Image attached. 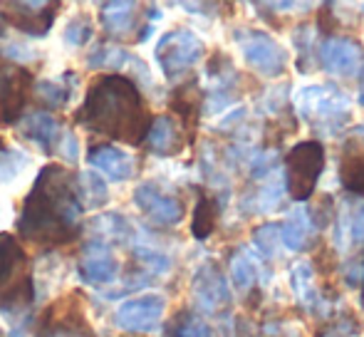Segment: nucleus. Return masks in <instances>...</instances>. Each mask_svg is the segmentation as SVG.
Here are the masks:
<instances>
[{"mask_svg":"<svg viewBox=\"0 0 364 337\" xmlns=\"http://www.w3.org/2000/svg\"><path fill=\"white\" fill-rule=\"evenodd\" d=\"M82 216L85 206L77 188V176L63 164H48L25 196L18 231L38 246H65L82 233Z\"/></svg>","mask_w":364,"mask_h":337,"instance_id":"nucleus-1","label":"nucleus"},{"mask_svg":"<svg viewBox=\"0 0 364 337\" xmlns=\"http://www.w3.org/2000/svg\"><path fill=\"white\" fill-rule=\"evenodd\" d=\"M77 122L95 134L139 146L146 139L151 114L129 75H102L87 90Z\"/></svg>","mask_w":364,"mask_h":337,"instance_id":"nucleus-2","label":"nucleus"},{"mask_svg":"<svg viewBox=\"0 0 364 337\" xmlns=\"http://www.w3.org/2000/svg\"><path fill=\"white\" fill-rule=\"evenodd\" d=\"M295 109L312 132L335 137L350 124L352 105L345 90L337 85H310L295 97Z\"/></svg>","mask_w":364,"mask_h":337,"instance_id":"nucleus-3","label":"nucleus"},{"mask_svg":"<svg viewBox=\"0 0 364 337\" xmlns=\"http://www.w3.org/2000/svg\"><path fill=\"white\" fill-rule=\"evenodd\" d=\"M325 164H327V151L322 146V141L307 139L290 146V151L285 154V171H283L285 196H290L297 203L310 201L317 188V181H320L322 171H325Z\"/></svg>","mask_w":364,"mask_h":337,"instance_id":"nucleus-4","label":"nucleus"},{"mask_svg":"<svg viewBox=\"0 0 364 337\" xmlns=\"http://www.w3.org/2000/svg\"><path fill=\"white\" fill-rule=\"evenodd\" d=\"M203 53V40L198 38L193 30L188 28H176L168 30L159 38L156 50H154V58H156V65L161 70V75L166 80H181L201 63Z\"/></svg>","mask_w":364,"mask_h":337,"instance_id":"nucleus-5","label":"nucleus"},{"mask_svg":"<svg viewBox=\"0 0 364 337\" xmlns=\"http://www.w3.org/2000/svg\"><path fill=\"white\" fill-rule=\"evenodd\" d=\"M235 45L243 53V60L248 63V68L253 73L263 75V77H283L285 70H288V53L285 48L265 30H253L243 28L235 30Z\"/></svg>","mask_w":364,"mask_h":337,"instance_id":"nucleus-6","label":"nucleus"},{"mask_svg":"<svg viewBox=\"0 0 364 337\" xmlns=\"http://www.w3.org/2000/svg\"><path fill=\"white\" fill-rule=\"evenodd\" d=\"M191 298L196 313L208 315V318H220L230 310L233 305V293H230L228 278L223 275L218 263L206 260L203 265H198L196 273L191 278Z\"/></svg>","mask_w":364,"mask_h":337,"instance_id":"nucleus-7","label":"nucleus"},{"mask_svg":"<svg viewBox=\"0 0 364 337\" xmlns=\"http://www.w3.org/2000/svg\"><path fill=\"white\" fill-rule=\"evenodd\" d=\"M317 63L332 77H364V45L352 35H330L317 48Z\"/></svg>","mask_w":364,"mask_h":337,"instance_id":"nucleus-8","label":"nucleus"},{"mask_svg":"<svg viewBox=\"0 0 364 337\" xmlns=\"http://www.w3.org/2000/svg\"><path fill=\"white\" fill-rule=\"evenodd\" d=\"M132 201L159 228H173L186 216V203L181 196L164 191L159 181H141L132 193Z\"/></svg>","mask_w":364,"mask_h":337,"instance_id":"nucleus-9","label":"nucleus"},{"mask_svg":"<svg viewBox=\"0 0 364 337\" xmlns=\"http://www.w3.org/2000/svg\"><path fill=\"white\" fill-rule=\"evenodd\" d=\"M164 313H166V298L159 293H144L124 300L114 310V325L129 335L154 333L161 325Z\"/></svg>","mask_w":364,"mask_h":337,"instance_id":"nucleus-10","label":"nucleus"},{"mask_svg":"<svg viewBox=\"0 0 364 337\" xmlns=\"http://www.w3.org/2000/svg\"><path fill=\"white\" fill-rule=\"evenodd\" d=\"M77 275L85 285L107 288L122 275V263L117 260L114 248L87 238L80 253V263H77Z\"/></svg>","mask_w":364,"mask_h":337,"instance_id":"nucleus-11","label":"nucleus"},{"mask_svg":"<svg viewBox=\"0 0 364 337\" xmlns=\"http://www.w3.org/2000/svg\"><path fill=\"white\" fill-rule=\"evenodd\" d=\"M60 3H38V0H23V3H5L0 18L10 23L15 30L30 38H45L50 33L58 15Z\"/></svg>","mask_w":364,"mask_h":337,"instance_id":"nucleus-12","label":"nucleus"},{"mask_svg":"<svg viewBox=\"0 0 364 337\" xmlns=\"http://www.w3.org/2000/svg\"><path fill=\"white\" fill-rule=\"evenodd\" d=\"M144 5L132 0H109L100 5V23L109 40H134L144 28Z\"/></svg>","mask_w":364,"mask_h":337,"instance_id":"nucleus-13","label":"nucleus"},{"mask_svg":"<svg viewBox=\"0 0 364 337\" xmlns=\"http://www.w3.org/2000/svg\"><path fill=\"white\" fill-rule=\"evenodd\" d=\"M33 75L23 68H10L0 63V124H10L23 117Z\"/></svg>","mask_w":364,"mask_h":337,"instance_id":"nucleus-14","label":"nucleus"},{"mask_svg":"<svg viewBox=\"0 0 364 337\" xmlns=\"http://www.w3.org/2000/svg\"><path fill=\"white\" fill-rule=\"evenodd\" d=\"M63 122L53 114V112H28L18 119V134L20 139L30 141V144L38 146L43 154H55L58 151V144L63 139Z\"/></svg>","mask_w":364,"mask_h":337,"instance_id":"nucleus-15","label":"nucleus"},{"mask_svg":"<svg viewBox=\"0 0 364 337\" xmlns=\"http://www.w3.org/2000/svg\"><path fill=\"white\" fill-rule=\"evenodd\" d=\"M315 265L310 260H295L290 268V290L292 298L300 308L310 310H327L332 308V303L337 300V293H325V290L317 288L315 278Z\"/></svg>","mask_w":364,"mask_h":337,"instance_id":"nucleus-16","label":"nucleus"},{"mask_svg":"<svg viewBox=\"0 0 364 337\" xmlns=\"http://www.w3.org/2000/svg\"><path fill=\"white\" fill-rule=\"evenodd\" d=\"M87 164L95 168L100 176H107L109 181L122 183L136 176L139 161H136L134 154L122 151L119 146H114V144H97V146H92L90 154H87Z\"/></svg>","mask_w":364,"mask_h":337,"instance_id":"nucleus-17","label":"nucleus"},{"mask_svg":"<svg viewBox=\"0 0 364 337\" xmlns=\"http://www.w3.org/2000/svg\"><path fill=\"white\" fill-rule=\"evenodd\" d=\"M278 228H280V243L292 253H302V251H307V248H312L322 231V228L317 226L312 211L305 206L290 208V213L285 216L283 223H278Z\"/></svg>","mask_w":364,"mask_h":337,"instance_id":"nucleus-18","label":"nucleus"},{"mask_svg":"<svg viewBox=\"0 0 364 337\" xmlns=\"http://www.w3.org/2000/svg\"><path fill=\"white\" fill-rule=\"evenodd\" d=\"M82 228H87L92 241H100L109 248L132 246V243H134V236H136L134 223L117 211L97 213V216H92L87 223H82Z\"/></svg>","mask_w":364,"mask_h":337,"instance_id":"nucleus-19","label":"nucleus"},{"mask_svg":"<svg viewBox=\"0 0 364 337\" xmlns=\"http://www.w3.org/2000/svg\"><path fill=\"white\" fill-rule=\"evenodd\" d=\"M144 144L156 156H173L181 154V149L186 146V134L171 114H156L151 117Z\"/></svg>","mask_w":364,"mask_h":337,"instance_id":"nucleus-20","label":"nucleus"},{"mask_svg":"<svg viewBox=\"0 0 364 337\" xmlns=\"http://www.w3.org/2000/svg\"><path fill=\"white\" fill-rule=\"evenodd\" d=\"M260 273H263L260 258L250 253L248 248H235L228 255V285H233V290H238V293H255Z\"/></svg>","mask_w":364,"mask_h":337,"instance_id":"nucleus-21","label":"nucleus"},{"mask_svg":"<svg viewBox=\"0 0 364 337\" xmlns=\"http://www.w3.org/2000/svg\"><path fill=\"white\" fill-rule=\"evenodd\" d=\"M171 112H176L181 117V129L183 134H188V139H193V132L198 127V119H201V107H203V97L201 90H198L196 80L191 82H183L176 92L171 95Z\"/></svg>","mask_w":364,"mask_h":337,"instance_id":"nucleus-22","label":"nucleus"},{"mask_svg":"<svg viewBox=\"0 0 364 337\" xmlns=\"http://www.w3.org/2000/svg\"><path fill=\"white\" fill-rule=\"evenodd\" d=\"M75 87H77L75 73H65L58 80H38L30 92L43 105L45 112H58L70 105V100L75 95Z\"/></svg>","mask_w":364,"mask_h":337,"instance_id":"nucleus-23","label":"nucleus"},{"mask_svg":"<svg viewBox=\"0 0 364 337\" xmlns=\"http://www.w3.org/2000/svg\"><path fill=\"white\" fill-rule=\"evenodd\" d=\"M129 63H132V55L114 43H97L85 58V65L90 70H102V73H109V75H122L129 68Z\"/></svg>","mask_w":364,"mask_h":337,"instance_id":"nucleus-24","label":"nucleus"},{"mask_svg":"<svg viewBox=\"0 0 364 337\" xmlns=\"http://www.w3.org/2000/svg\"><path fill=\"white\" fill-rule=\"evenodd\" d=\"M335 236L342 248H350V246L364 248V203L342 208Z\"/></svg>","mask_w":364,"mask_h":337,"instance_id":"nucleus-25","label":"nucleus"},{"mask_svg":"<svg viewBox=\"0 0 364 337\" xmlns=\"http://www.w3.org/2000/svg\"><path fill=\"white\" fill-rule=\"evenodd\" d=\"M218 201L211 193H201L193 206V218H191V233L198 241H206L213 231H216L218 223Z\"/></svg>","mask_w":364,"mask_h":337,"instance_id":"nucleus-26","label":"nucleus"},{"mask_svg":"<svg viewBox=\"0 0 364 337\" xmlns=\"http://www.w3.org/2000/svg\"><path fill=\"white\" fill-rule=\"evenodd\" d=\"M77 188H80V198L85 208H102L109 201V188H107L105 176H100L95 168L77 173Z\"/></svg>","mask_w":364,"mask_h":337,"instance_id":"nucleus-27","label":"nucleus"},{"mask_svg":"<svg viewBox=\"0 0 364 337\" xmlns=\"http://www.w3.org/2000/svg\"><path fill=\"white\" fill-rule=\"evenodd\" d=\"M166 337H213V330L196 310H178L168 320Z\"/></svg>","mask_w":364,"mask_h":337,"instance_id":"nucleus-28","label":"nucleus"},{"mask_svg":"<svg viewBox=\"0 0 364 337\" xmlns=\"http://www.w3.org/2000/svg\"><path fill=\"white\" fill-rule=\"evenodd\" d=\"M278 246H280V228L278 223H263L253 231V248L258 258H275L278 255Z\"/></svg>","mask_w":364,"mask_h":337,"instance_id":"nucleus-29","label":"nucleus"},{"mask_svg":"<svg viewBox=\"0 0 364 337\" xmlns=\"http://www.w3.org/2000/svg\"><path fill=\"white\" fill-rule=\"evenodd\" d=\"M28 164L30 156L23 149H0V186L15 181Z\"/></svg>","mask_w":364,"mask_h":337,"instance_id":"nucleus-30","label":"nucleus"},{"mask_svg":"<svg viewBox=\"0 0 364 337\" xmlns=\"http://www.w3.org/2000/svg\"><path fill=\"white\" fill-rule=\"evenodd\" d=\"M63 38H65V43H68L70 48L80 50V48H85L92 38H95V25H92V20L87 18V15H75V18L65 25Z\"/></svg>","mask_w":364,"mask_h":337,"instance_id":"nucleus-31","label":"nucleus"},{"mask_svg":"<svg viewBox=\"0 0 364 337\" xmlns=\"http://www.w3.org/2000/svg\"><path fill=\"white\" fill-rule=\"evenodd\" d=\"M260 337H302L288 318H270L260 325Z\"/></svg>","mask_w":364,"mask_h":337,"instance_id":"nucleus-32","label":"nucleus"},{"mask_svg":"<svg viewBox=\"0 0 364 337\" xmlns=\"http://www.w3.org/2000/svg\"><path fill=\"white\" fill-rule=\"evenodd\" d=\"M58 154L63 156V161H68V164H75V161L80 159V141H77V137L70 129L63 132V139H60V144H58Z\"/></svg>","mask_w":364,"mask_h":337,"instance_id":"nucleus-33","label":"nucleus"},{"mask_svg":"<svg viewBox=\"0 0 364 337\" xmlns=\"http://www.w3.org/2000/svg\"><path fill=\"white\" fill-rule=\"evenodd\" d=\"M0 55H3V58H8V60H15V63H30V60L38 58L33 48H28V45H20V43H8L3 50H0Z\"/></svg>","mask_w":364,"mask_h":337,"instance_id":"nucleus-34","label":"nucleus"},{"mask_svg":"<svg viewBox=\"0 0 364 337\" xmlns=\"http://www.w3.org/2000/svg\"><path fill=\"white\" fill-rule=\"evenodd\" d=\"M362 305H364V258H362Z\"/></svg>","mask_w":364,"mask_h":337,"instance_id":"nucleus-35","label":"nucleus"},{"mask_svg":"<svg viewBox=\"0 0 364 337\" xmlns=\"http://www.w3.org/2000/svg\"><path fill=\"white\" fill-rule=\"evenodd\" d=\"M0 35H5V20L0 18Z\"/></svg>","mask_w":364,"mask_h":337,"instance_id":"nucleus-36","label":"nucleus"}]
</instances>
